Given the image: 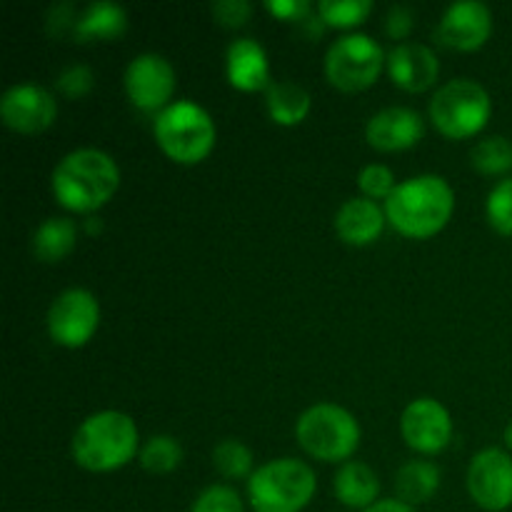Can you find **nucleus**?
<instances>
[{
	"label": "nucleus",
	"instance_id": "obj_1",
	"mask_svg": "<svg viewBox=\"0 0 512 512\" xmlns=\"http://www.w3.org/2000/svg\"><path fill=\"white\" fill-rule=\"evenodd\" d=\"M120 185V170L103 150L83 148L65 155L53 170V193L73 213L103 208Z\"/></svg>",
	"mask_w": 512,
	"mask_h": 512
},
{
	"label": "nucleus",
	"instance_id": "obj_2",
	"mask_svg": "<svg viewBox=\"0 0 512 512\" xmlns=\"http://www.w3.org/2000/svg\"><path fill=\"white\" fill-rule=\"evenodd\" d=\"M453 203V190L440 175H418L385 200V218L408 238H430L448 225Z\"/></svg>",
	"mask_w": 512,
	"mask_h": 512
},
{
	"label": "nucleus",
	"instance_id": "obj_3",
	"mask_svg": "<svg viewBox=\"0 0 512 512\" xmlns=\"http://www.w3.org/2000/svg\"><path fill=\"white\" fill-rule=\"evenodd\" d=\"M138 453V428L118 410H103L85 420L73 438V458L90 473L123 468Z\"/></svg>",
	"mask_w": 512,
	"mask_h": 512
},
{
	"label": "nucleus",
	"instance_id": "obj_4",
	"mask_svg": "<svg viewBox=\"0 0 512 512\" xmlns=\"http://www.w3.org/2000/svg\"><path fill=\"white\" fill-rule=\"evenodd\" d=\"M315 473L295 458L273 460L248 480V498L255 512H300L313 500Z\"/></svg>",
	"mask_w": 512,
	"mask_h": 512
},
{
	"label": "nucleus",
	"instance_id": "obj_5",
	"mask_svg": "<svg viewBox=\"0 0 512 512\" xmlns=\"http://www.w3.org/2000/svg\"><path fill=\"white\" fill-rule=\"evenodd\" d=\"M155 140L175 163L193 165L208 158L215 145V125L200 105L178 100L155 118Z\"/></svg>",
	"mask_w": 512,
	"mask_h": 512
},
{
	"label": "nucleus",
	"instance_id": "obj_6",
	"mask_svg": "<svg viewBox=\"0 0 512 512\" xmlns=\"http://www.w3.org/2000/svg\"><path fill=\"white\" fill-rule=\"evenodd\" d=\"M295 438L300 448L325 463L348 460L360 445V425L340 405H313L300 415L295 425Z\"/></svg>",
	"mask_w": 512,
	"mask_h": 512
},
{
	"label": "nucleus",
	"instance_id": "obj_7",
	"mask_svg": "<svg viewBox=\"0 0 512 512\" xmlns=\"http://www.w3.org/2000/svg\"><path fill=\"white\" fill-rule=\"evenodd\" d=\"M430 118L448 138H473L490 118L488 90L468 78L450 80L430 100Z\"/></svg>",
	"mask_w": 512,
	"mask_h": 512
},
{
	"label": "nucleus",
	"instance_id": "obj_8",
	"mask_svg": "<svg viewBox=\"0 0 512 512\" xmlns=\"http://www.w3.org/2000/svg\"><path fill=\"white\" fill-rule=\"evenodd\" d=\"M383 48L370 35H345L330 45L325 55V73L335 88L358 93L370 88L383 70Z\"/></svg>",
	"mask_w": 512,
	"mask_h": 512
},
{
	"label": "nucleus",
	"instance_id": "obj_9",
	"mask_svg": "<svg viewBox=\"0 0 512 512\" xmlns=\"http://www.w3.org/2000/svg\"><path fill=\"white\" fill-rule=\"evenodd\" d=\"M100 323V308L93 293L73 288L53 300L48 313V330L53 340L65 348H83L95 335Z\"/></svg>",
	"mask_w": 512,
	"mask_h": 512
},
{
	"label": "nucleus",
	"instance_id": "obj_10",
	"mask_svg": "<svg viewBox=\"0 0 512 512\" xmlns=\"http://www.w3.org/2000/svg\"><path fill=\"white\" fill-rule=\"evenodd\" d=\"M468 490L475 503L488 512L512 505V460L503 450L490 448L473 458L468 470Z\"/></svg>",
	"mask_w": 512,
	"mask_h": 512
},
{
	"label": "nucleus",
	"instance_id": "obj_11",
	"mask_svg": "<svg viewBox=\"0 0 512 512\" xmlns=\"http://www.w3.org/2000/svg\"><path fill=\"white\" fill-rule=\"evenodd\" d=\"M58 115V103L40 85H13L0 100V118L10 130L23 135L43 133L53 125Z\"/></svg>",
	"mask_w": 512,
	"mask_h": 512
},
{
	"label": "nucleus",
	"instance_id": "obj_12",
	"mask_svg": "<svg viewBox=\"0 0 512 512\" xmlns=\"http://www.w3.org/2000/svg\"><path fill=\"white\" fill-rule=\"evenodd\" d=\"M400 430H403V438L410 448L425 455H435L450 443L453 423H450L448 410L438 400L420 398L405 408Z\"/></svg>",
	"mask_w": 512,
	"mask_h": 512
},
{
	"label": "nucleus",
	"instance_id": "obj_13",
	"mask_svg": "<svg viewBox=\"0 0 512 512\" xmlns=\"http://www.w3.org/2000/svg\"><path fill=\"white\" fill-rule=\"evenodd\" d=\"M125 90L138 108L160 110L173 95L175 73L163 55H138L125 70Z\"/></svg>",
	"mask_w": 512,
	"mask_h": 512
},
{
	"label": "nucleus",
	"instance_id": "obj_14",
	"mask_svg": "<svg viewBox=\"0 0 512 512\" xmlns=\"http://www.w3.org/2000/svg\"><path fill=\"white\" fill-rule=\"evenodd\" d=\"M493 30V18L485 3L465 0V3L450 5L438 28L440 43L453 50H478L485 45Z\"/></svg>",
	"mask_w": 512,
	"mask_h": 512
},
{
	"label": "nucleus",
	"instance_id": "obj_15",
	"mask_svg": "<svg viewBox=\"0 0 512 512\" xmlns=\"http://www.w3.org/2000/svg\"><path fill=\"white\" fill-rule=\"evenodd\" d=\"M425 135L423 118L410 108H385L370 118L365 138L375 150L395 153V150L413 148Z\"/></svg>",
	"mask_w": 512,
	"mask_h": 512
},
{
	"label": "nucleus",
	"instance_id": "obj_16",
	"mask_svg": "<svg viewBox=\"0 0 512 512\" xmlns=\"http://www.w3.org/2000/svg\"><path fill=\"white\" fill-rule=\"evenodd\" d=\"M388 73L398 88L408 93H423L438 80L440 63L428 45L403 43L388 55Z\"/></svg>",
	"mask_w": 512,
	"mask_h": 512
},
{
	"label": "nucleus",
	"instance_id": "obj_17",
	"mask_svg": "<svg viewBox=\"0 0 512 512\" xmlns=\"http://www.w3.org/2000/svg\"><path fill=\"white\" fill-rule=\"evenodd\" d=\"M228 80L233 88L255 93L270 85V68L268 55L263 45L253 38L235 40L228 48Z\"/></svg>",
	"mask_w": 512,
	"mask_h": 512
},
{
	"label": "nucleus",
	"instance_id": "obj_18",
	"mask_svg": "<svg viewBox=\"0 0 512 512\" xmlns=\"http://www.w3.org/2000/svg\"><path fill=\"white\" fill-rule=\"evenodd\" d=\"M385 215L375 200L353 198L335 215V230L348 245H370L383 233Z\"/></svg>",
	"mask_w": 512,
	"mask_h": 512
},
{
	"label": "nucleus",
	"instance_id": "obj_19",
	"mask_svg": "<svg viewBox=\"0 0 512 512\" xmlns=\"http://www.w3.org/2000/svg\"><path fill=\"white\" fill-rule=\"evenodd\" d=\"M335 498L348 508H373L380 493V480L365 463H345L335 473Z\"/></svg>",
	"mask_w": 512,
	"mask_h": 512
},
{
	"label": "nucleus",
	"instance_id": "obj_20",
	"mask_svg": "<svg viewBox=\"0 0 512 512\" xmlns=\"http://www.w3.org/2000/svg\"><path fill=\"white\" fill-rule=\"evenodd\" d=\"M265 100H268L270 118L278 125H298L310 113L308 90L298 83H290V80H275V83H270Z\"/></svg>",
	"mask_w": 512,
	"mask_h": 512
},
{
	"label": "nucleus",
	"instance_id": "obj_21",
	"mask_svg": "<svg viewBox=\"0 0 512 512\" xmlns=\"http://www.w3.org/2000/svg\"><path fill=\"white\" fill-rule=\"evenodd\" d=\"M78 228L68 218H50L35 230L33 235V253L43 263H58L60 258L75 248Z\"/></svg>",
	"mask_w": 512,
	"mask_h": 512
},
{
	"label": "nucleus",
	"instance_id": "obj_22",
	"mask_svg": "<svg viewBox=\"0 0 512 512\" xmlns=\"http://www.w3.org/2000/svg\"><path fill=\"white\" fill-rule=\"evenodd\" d=\"M440 488V470L435 465L423 463V460H413V463L403 465L395 475V490H398L400 503L415 505L425 503L435 495Z\"/></svg>",
	"mask_w": 512,
	"mask_h": 512
},
{
	"label": "nucleus",
	"instance_id": "obj_23",
	"mask_svg": "<svg viewBox=\"0 0 512 512\" xmlns=\"http://www.w3.org/2000/svg\"><path fill=\"white\" fill-rule=\"evenodd\" d=\"M125 10L115 3H93L83 15H80L75 33L78 38H118L125 33Z\"/></svg>",
	"mask_w": 512,
	"mask_h": 512
},
{
	"label": "nucleus",
	"instance_id": "obj_24",
	"mask_svg": "<svg viewBox=\"0 0 512 512\" xmlns=\"http://www.w3.org/2000/svg\"><path fill=\"white\" fill-rule=\"evenodd\" d=\"M180 460H183V448L170 435H155L140 448V465L148 473H170V470L178 468Z\"/></svg>",
	"mask_w": 512,
	"mask_h": 512
},
{
	"label": "nucleus",
	"instance_id": "obj_25",
	"mask_svg": "<svg viewBox=\"0 0 512 512\" xmlns=\"http://www.w3.org/2000/svg\"><path fill=\"white\" fill-rule=\"evenodd\" d=\"M473 165L483 175H500L512 168V143L508 138H488L473 148Z\"/></svg>",
	"mask_w": 512,
	"mask_h": 512
},
{
	"label": "nucleus",
	"instance_id": "obj_26",
	"mask_svg": "<svg viewBox=\"0 0 512 512\" xmlns=\"http://www.w3.org/2000/svg\"><path fill=\"white\" fill-rule=\"evenodd\" d=\"M373 10L370 0H320L318 13L333 28H353L363 23Z\"/></svg>",
	"mask_w": 512,
	"mask_h": 512
},
{
	"label": "nucleus",
	"instance_id": "obj_27",
	"mask_svg": "<svg viewBox=\"0 0 512 512\" xmlns=\"http://www.w3.org/2000/svg\"><path fill=\"white\" fill-rule=\"evenodd\" d=\"M215 468L225 475V478H245L253 468V455L238 440H223L213 453Z\"/></svg>",
	"mask_w": 512,
	"mask_h": 512
},
{
	"label": "nucleus",
	"instance_id": "obj_28",
	"mask_svg": "<svg viewBox=\"0 0 512 512\" xmlns=\"http://www.w3.org/2000/svg\"><path fill=\"white\" fill-rule=\"evenodd\" d=\"M488 220L500 235H512V178L495 185L490 193Z\"/></svg>",
	"mask_w": 512,
	"mask_h": 512
},
{
	"label": "nucleus",
	"instance_id": "obj_29",
	"mask_svg": "<svg viewBox=\"0 0 512 512\" xmlns=\"http://www.w3.org/2000/svg\"><path fill=\"white\" fill-rule=\"evenodd\" d=\"M190 512H245L243 500L233 488L225 485H213L205 493L198 495L193 510Z\"/></svg>",
	"mask_w": 512,
	"mask_h": 512
},
{
	"label": "nucleus",
	"instance_id": "obj_30",
	"mask_svg": "<svg viewBox=\"0 0 512 512\" xmlns=\"http://www.w3.org/2000/svg\"><path fill=\"white\" fill-rule=\"evenodd\" d=\"M358 185L368 200H388L390 195H393V190L398 188V185H395V175L390 173V168H385V165H368V168L360 170Z\"/></svg>",
	"mask_w": 512,
	"mask_h": 512
},
{
	"label": "nucleus",
	"instance_id": "obj_31",
	"mask_svg": "<svg viewBox=\"0 0 512 512\" xmlns=\"http://www.w3.org/2000/svg\"><path fill=\"white\" fill-rule=\"evenodd\" d=\"M213 13L218 23L228 25V28H238V25L248 23L253 8L245 0H220V3L213 5Z\"/></svg>",
	"mask_w": 512,
	"mask_h": 512
},
{
	"label": "nucleus",
	"instance_id": "obj_32",
	"mask_svg": "<svg viewBox=\"0 0 512 512\" xmlns=\"http://www.w3.org/2000/svg\"><path fill=\"white\" fill-rule=\"evenodd\" d=\"M58 88L70 98H78V95H85L93 88V73L85 65H73L65 73H60Z\"/></svg>",
	"mask_w": 512,
	"mask_h": 512
},
{
	"label": "nucleus",
	"instance_id": "obj_33",
	"mask_svg": "<svg viewBox=\"0 0 512 512\" xmlns=\"http://www.w3.org/2000/svg\"><path fill=\"white\" fill-rule=\"evenodd\" d=\"M265 8L280 20H308L310 3L308 0H270Z\"/></svg>",
	"mask_w": 512,
	"mask_h": 512
},
{
	"label": "nucleus",
	"instance_id": "obj_34",
	"mask_svg": "<svg viewBox=\"0 0 512 512\" xmlns=\"http://www.w3.org/2000/svg\"><path fill=\"white\" fill-rule=\"evenodd\" d=\"M410 28H413V20H410L408 10L393 8V13H390L388 18V33L393 35V38H405V35L410 33Z\"/></svg>",
	"mask_w": 512,
	"mask_h": 512
},
{
	"label": "nucleus",
	"instance_id": "obj_35",
	"mask_svg": "<svg viewBox=\"0 0 512 512\" xmlns=\"http://www.w3.org/2000/svg\"><path fill=\"white\" fill-rule=\"evenodd\" d=\"M363 512H415V510L410 508V505L400 503V500H380V503H375L373 508Z\"/></svg>",
	"mask_w": 512,
	"mask_h": 512
},
{
	"label": "nucleus",
	"instance_id": "obj_36",
	"mask_svg": "<svg viewBox=\"0 0 512 512\" xmlns=\"http://www.w3.org/2000/svg\"><path fill=\"white\" fill-rule=\"evenodd\" d=\"M505 443H508V448L512 450V423L508 425V430H505Z\"/></svg>",
	"mask_w": 512,
	"mask_h": 512
}]
</instances>
